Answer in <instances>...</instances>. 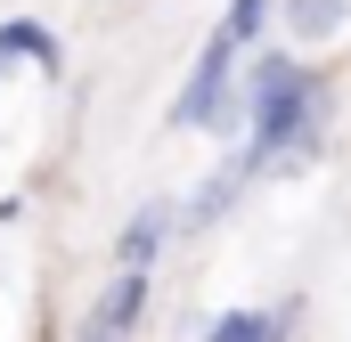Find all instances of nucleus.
<instances>
[{"label":"nucleus","instance_id":"1","mask_svg":"<svg viewBox=\"0 0 351 342\" xmlns=\"http://www.w3.org/2000/svg\"><path fill=\"white\" fill-rule=\"evenodd\" d=\"M237 98H245V163L254 179L262 171H302L327 139V74H311L294 49H254L245 74H237Z\"/></svg>","mask_w":351,"mask_h":342},{"label":"nucleus","instance_id":"2","mask_svg":"<svg viewBox=\"0 0 351 342\" xmlns=\"http://www.w3.org/2000/svg\"><path fill=\"white\" fill-rule=\"evenodd\" d=\"M237 74H245V49H229L221 33L196 49V66H188V82L172 98V131H245V98H237Z\"/></svg>","mask_w":351,"mask_h":342},{"label":"nucleus","instance_id":"3","mask_svg":"<svg viewBox=\"0 0 351 342\" xmlns=\"http://www.w3.org/2000/svg\"><path fill=\"white\" fill-rule=\"evenodd\" d=\"M147 302H156V277H147V269H114V277L90 293L82 334H74V342H139V326H147Z\"/></svg>","mask_w":351,"mask_h":342},{"label":"nucleus","instance_id":"4","mask_svg":"<svg viewBox=\"0 0 351 342\" xmlns=\"http://www.w3.org/2000/svg\"><path fill=\"white\" fill-rule=\"evenodd\" d=\"M172 237H180V204H172V196L139 204V212L114 228V269H147V277H156V261H164Z\"/></svg>","mask_w":351,"mask_h":342},{"label":"nucleus","instance_id":"5","mask_svg":"<svg viewBox=\"0 0 351 342\" xmlns=\"http://www.w3.org/2000/svg\"><path fill=\"white\" fill-rule=\"evenodd\" d=\"M302 326V302L286 293V302H237V310H221V318H204V342H294Z\"/></svg>","mask_w":351,"mask_h":342},{"label":"nucleus","instance_id":"6","mask_svg":"<svg viewBox=\"0 0 351 342\" xmlns=\"http://www.w3.org/2000/svg\"><path fill=\"white\" fill-rule=\"evenodd\" d=\"M16 66H33V74H66V49H58V33H49L41 16H8V25H0V82H8Z\"/></svg>","mask_w":351,"mask_h":342},{"label":"nucleus","instance_id":"7","mask_svg":"<svg viewBox=\"0 0 351 342\" xmlns=\"http://www.w3.org/2000/svg\"><path fill=\"white\" fill-rule=\"evenodd\" d=\"M245 179H254V163H245V147H237V155H229V171H213V179H204V187L180 204V228H213V220H221V212L245 196Z\"/></svg>","mask_w":351,"mask_h":342},{"label":"nucleus","instance_id":"8","mask_svg":"<svg viewBox=\"0 0 351 342\" xmlns=\"http://www.w3.org/2000/svg\"><path fill=\"white\" fill-rule=\"evenodd\" d=\"M278 25L294 41H335L351 25V0H278Z\"/></svg>","mask_w":351,"mask_h":342},{"label":"nucleus","instance_id":"9","mask_svg":"<svg viewBox=\"0 0 351 342\" xmlns=\"http://www.w3.org/2000/svg\"><path fill=\"white\" fill-rule=\"evenodd\" d=\"M269 25H278V0H229V8H221V41L245 49V57L269 41Z\"/></svg>","mask_w":351,"mask_h":342}]
</instances>
